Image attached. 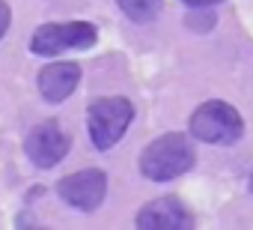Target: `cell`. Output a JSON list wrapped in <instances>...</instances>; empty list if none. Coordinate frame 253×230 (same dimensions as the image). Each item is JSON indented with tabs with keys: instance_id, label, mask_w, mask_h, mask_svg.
I'll list each match as a JSON object with an SVG mask.
<instances>
[{
	"instance_id": "30bf717a",
	"label": "cell",
	"mask_w": 253,
	"mask_h": 230,
	"mask_svg": "<svg viewBox=\"0 0 253 230\" xmlns=\"http://www.w3.org/2000/svg\"><path fill=\"white\" fill-rule=\"evenodd\" d=\"M9 21H12V12H9V6L0 0V39L6 36V30H9Z\"/></svg>"
},
{
	"instance_id": "6da1fadb",
	"label": "cell",
	"mask_w": 253,
	"mask_h": 230,
	"mask_svg": "<svg viewBox=\"0 0 253 230\" xmlns=\"http://www.w3.org/2000/svg\"><path fill=\"white\" fill-rule=\"evenodd\" d=\"M197 162V153L191 141L179 132H167L158 141H152L140 156V171L152 182H170L182 173H188Z\"/></svg>"
},
{
	"instance_id": "277c9868",
	"label": "cell",
	"mask_w": 253,
	"mask_h": 230,
	"mask_svg": "<svg viewBox=\"0 0 253 230\" xmlns=\"http://www.w3.org/2000/svg\"><path fill=\"white\" fill-rule=\"evenodd\" d=\"M98 39V30L86 21H63V24H42L33 39H30V51L42 54V57H54L63 51H84L92 48Z\"/></svg>"
},
{
	"instance_id": "5b68a950",
	"label": "cell",
	"mask_w": 253,
	"mask_h": 230,
	"mask_svg": "<svg viewBox=\"0 0 253 230\" xmlns=\"http://www.w3.org/2000/svg\"><path fill=\"white\" fill-rule=\"evenodd\" d=\"M57 191H60V197H63L69 206L89 212V209H95V206L104 200V194H107V173L98 171V168L78 171V173L60 179Z\"/></svg>"
},
{
	"instance_id": "9c48e42d",
	"label": "cell",
	"mask_w": 253,
	"mask_h": 230,
	"mask_svg": "<svg viewBox=\"0 0 253 230\" xmlns=\"http://www.w3.org/2000/svg\"><path fill=\"white\" fill-rule=\"evenodd\" d=\"M119 6H122V12L128 15L131 21L146 24V21H152V18L158 15L161 0H119Z\"/></svg>"
},
{
	"instance_id": "7c38bea8",
	"label": "cell",
	"mask_w": 253,
	"mask_h": 230,
	"mask_svg": "<svg viewBox=\"0 0 253 230\" xmlns=\"http://www.w3.org/2000/svg\"><path fill=\"white\" fill-rule=\"evenodd\" d=\"M250 194H253V176H250Z\"/></svg>"
},
{
	"instance_id": "8992f818",
	"label": "cell",
	"mask_w": 253,
	"mask_h": 230,
	"mask_svg": "<svg viewBox=\"0 0 253 230\" xmlns=\"http://www.w3.org/2000/svg\"><path fill=\"white\" fill-rule=\"evenodd\" d=\"M24 153L27 159L36 165V168H54L66 159L69 153V135L54 123H39L36 129L27 132V141H24Z\"/></svg>"
},
{
	"instance_id": "7a4b0ae2",
	"label": "cell",
	"mask_w": 253,
	"mask_h": 230,
	"mask_svg": "<svg viewBox=\"0 0 253 230\" xmlns=\"http://www.w3.org/2000/svg\"><path fill=\"white\" fill-rule=\"evenodd\" d=\"M134 120V105L125 96H104L89 105V138L98 150H110Z\"/></svg>"
},
{
	"instance_id": "8fae6325",
	"label": "cell",
	"mask_w": 253,
	"mask_h": 230,
	"mask_svg": "<svg viewBox=\"0 0 253 230\" xmlns=\"http://www.w3.org/2000/svg\"><path fill=\"white\" fill-rule=\"evenodd\" d=\"M185 6H191V9H209V6H214V3H220V0H182Z\"/></svg>"
},
{
	"instance_id": "ba28073f",
	"label": "cell",
	"mask_w": 253,
	"mask_h": 230,
	"mask_svg": "<svg viewBox=\"0 0 253 230\" xmlns=\"http://www.w3.org/2000/svg\"><path fill=\"white\" fill-rule=\"evenodd\" d=\"M78 81H81V66L78 63H51L39 72L36 87H39V96L45 102H63L75 93Z\"/></svg>"
},
{
	"instance_id": "3957f363",
	"label": "cell",
	"mask_w": 253,
	"mask_h": 230,
	"mask_svg": "<svg viewBox=\"0 0 253 230\" xmlns=\"http://www.w3.org/2000/svg\"><path fill=\"white\" fill-rule=\"evenodd\" d=\"M244 132L241 114L226 102H206L191 117V135L203 144H235Z\"/></svg>"
},
{
	"instance_id": "52a82bcc",
	"label": "cell",
	"mask_w": 253,
	"mask_h": 230,
	"mask_svg": "<svg viewBox=\"0 0 253 230\" xmlns=\"http://www.w3.org/2000/svg\"><path fill=\"white\" fill-rule=\"evenodd\" d=\"M191 215L188 209L182 206L179 197H158V200H149L140 212H137V227L143 230H182V227H191Z\"/></svg>"
}]
</instances>
